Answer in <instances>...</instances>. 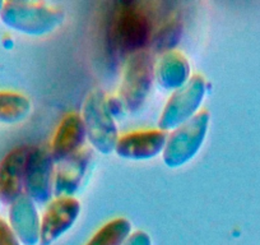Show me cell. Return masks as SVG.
Returning a JSON list of instances; mask_svg holds the SVG:
<instances>
[{
	"instance_id": "6da1fadb",
	"label": "cell",
	"mask_w": 260,
	"mask_h": 245,
	"mask_svg": "<svg viewBox=\"0 0 260 245\" xmlns=\"http://www.w3.org/2000/svg\"><path fill=\"white\" fill-rule=\"evenodd\" d=\"M165 2L115 3L106 22V44L114 59L147 50L159 22L172 12Z\"/></svg>"
},
{
	"instance_id": "7a4b0ae2",
	"label": "cell",
	"mask_w": 260,
	"mask_h": 245,
	"mask_svg": "<svg viewBox=\"0 0 260 245\" xmlns=\"http://www.w3.org/2000/svg\"><path fill=\"white\" fill-rule=\"evenodd\" d=\"M0 19L17 32L44 36L61 26L64 12L42 2H4Z\"/></svg>"
},
{
	"instance_id": "3957f363",
	"label": "cell",
	"mask_w": 260,
	"mask_h": 245,
	"mask_svg": "<svg viewBox=\"0 0 260 245\" xmlns=\"http://www.w3.org/2000/svg\"><path fill=\"white\" fill-rule=\"evenodd\" d=\"M81 116L92 147L102 155L112 154L119 141V133L104 91L93 89L87 95Z\"/></svg>"
},
{
	"instance_id": "277c9868",
	"label": "cell",
	"mask_w": 260,
	"mask_h": 245,
	"mask_svg": "<svg viewBox=\"0 0 260 245\" xmlns=\"http://www.w3.org/2000/svg\"><path fill=\"white\" fill-rule=\"evenodd\" d=\"M211 115L202 110L191 120L179 127L167 137L162 157L167 167L177 169L191 161L206 141Z\"/></svg>"
},
{
	"instance_id": "5b68a950",
	"label": "cell",
	"mask_w": 260,
	"mask_h": 245,
	"mask_svg": "<svg viewBox=\"0 0 260 245\" xmlns=\"http://www.w3.org/2000/svg\"><path fill=\"white\" fill-rule=\"evenodd\" d=\"M153 81L154 62L148 50L136 52L125 60L119 99L126 111L137 112L142 109L151 94Z\"/></svg>"
},
{
	"instance_id": "8992f818",
	"label": "cell",
	"mask_w": 260,
	"mask_h": 245,
	"mask_svg": "<svg viewBox=\"0 0 260 245\" xmlns=\"http://www.w3.org/2000/svg\"><path fill=\"white\" fill-rule=\"evenodd\" d=\"M206 94V79L199 74L192 76L185 86L171 95L158 120V128L169 132L184 126L198 114Z\"/></svg>"
},
{
	"instance_id": "52a82bcc",
	"label": "cell",
	"mask_w": 260,
	"mask_h": 245,
	"mask_svg": "<svg viewBox=\"0 0 260 245\" xmlns=\"http://www.w3.org/2000/svg\"><path fill=\"white\" fill-rule=\"evenodd\" d=\"M54 159L50 151L32 146L26 166L24 194L36 204H46L54 194Z\"/></svg>"
},
{
	"instance_id": "ba28073f",
	"label": "cell",
	"mask_w": 260,
	"mask_h": 245,
	"mask_svg": "<svg viewBox=\"0 0 260 245\" xmlns=\"http://www.w3.org/2000/svg\"><path fill=\"white\" fill-rule=\"evenodd\" d=\"M81 202L74 197H60L50 202L41 219L40 245H52L69 231L81 215Z\"/></svg>"
},
{
	"instance_id": "9c48e42d",
	"label": "cell",
	"mask_w": 260,
	"mask_h": 245,
	"mask_svg": "<svg viewBox=\"0 0 260 245\" xmlns=\"http://www.w3.org/2000/svg\"><path fill=\"white\" fill-rule=\"evenodd\" d=\"M32 146H19L9 151L0 161V199L11 206L24 193L26 166Z\"/></svg>"
},
{
	"instance_id": "30bf717a",
	"label": "cell",
	"mask_w": 260,
	"mask_h": 245,
	"mask_svg": "<svg viewBox=\"0 0 260 245\" xmlns=\"http://www.w3.org/2000/svg\"><path fill=\"white\" fill-rule=\"evenodd\" d=\"M166 142L167 134L161 129L137 131L119 137L115 152L125 160L144 161L162 154Z\"/></svg>"
},
{
	"instance_id": "8fae6325",
	"label": "cell",
	"mask_w": 260,
	"mask_h": 245,
	"mask_svg": "<svg viewBox=\"0 0 260 245\" xmlns=\"http://www.w3.org/2000/svg\"><path fill=\"white\" fill-rule=\"evenodd\" d=\"M92 160V152L84 148L60 162L54 176V194L56 198L73 197L79 191L88 175Z\"/></svg>"
},
{
	"instance_id": "7c38bea8",
	"label": "cell",
	"mask_w": 260,
	"mask_h": 245,
	"mask_svg": "<svg viewBox=\"0 0 260 245\" xmlns=\"http://www.w3.org/2000/svg\"><path fill=\"white\" fill-rule=\"evenodd\" d=\"M86 138V127L81 115L77 112L65 115L51 142L50 154L54 161L61 162L81 151Z\"/></svg>"
},
{
	"instance_id": "4fadbf2b",
	"label": "cell",
	"mask_w": 260,
	"mask_h": 245,
	"mask_svg": "<svg viewBox=\"0 0 260 245\" xmlns=\"http://www.w3.org/2000/svg\"><path fill=\"white\" fill-rule=\"evenodd\" d=\"M9 225L22 245H37L41 237V220L36 203L22 194L9 206Z\"/></svg>"
},
{
	"instance_id": "5bb4252c",
	"label": "cell",
	"mask_w": 260,
	"mask_h": 245,
	"mask_svg": "<svg viewBox=\"0 0 260 245\" xmlns=\"http://www.w3.org/2000/svg\"><path fill=\"white\" fill-rule=\"evenodd\" d=\"M190 78L189 62L181 52L170 50L154 63V81L165 91H177Z\"/></svg>"
},
{
	"instance_id": "9a60e30c",
	"label": "cell",
	"mask_w": 260,
	"mask_h": 245,
	"mask_svg": "<svg viewBox=\"0 0 260 245\" xmlns=\"http://www.w3.org/2000/svg\"><path fill=\"white\" fill-rule=\"evenodd\" d=\"M182 34V21L175 12H170L157 26L149 47L157 52H166L174 50Z\"/></svg>"
},
{
	"instance_id": "2e32d148",
	"label": "cell",
	"mask_w": 260,
	"mask_h": 245,
	"mask_svg": "<svg viewBox=\"0 0 260 245\" xmlns=\"http://www.w3.org/2000/svg\"><path fill=\"white\" fill-rule=\"evenodd\" d=\"M31 112V101L17 92L0 91V122L17 124Z\"/></svg>"
},
{
	"instance_id": "e0dca14e",
	"label": "cell",
	"mask_w": 260,
	"mask_h": 245,
	"mask_svg": "<svg viewBox=\"0 0 260 245\" xmlns=\"http://www.w3.org/2000/svg\"><path fill=\"white\" fill-rule=\"evenodd\" d=\"M132 235V222L125 217H116L106 222L84 245H124Z\"/></svg>"
},
{
	"instance_id": "ac0fdd59",
	"label": "cell",
	"mask_w": 260,
	"mask_h": 245,
	"mask_svg": "<svg viewBox=\"0 0 260 245\" xmlns=\"http://www.w3.org/2000/svg\"><path fill=\"white\" fill-rule=\"evenodd\" d=\"M0 245H22L11 225L3 219H0Z\"/></svg>"
},
{
	"instance_id": "d6986e66",
	"label": "cell",
	"mask_w": 260,
	"mask_h": 245,
	"mask_svg": "<svg viewBox=\"0 0 260 245\" xmlns=\"http://www.w3.org/2000/svg\"><path fill=\"white\" fill-rule=\"evenodd\" d=\"M124 245H152V240L149 235L144 231H136L130 235Z\"/></svg>"
},
{
	"instance_id": "ffe728a7",
	"label": "cell",
	"mask_w": 260,
	"mask_h": 245,
	"mask_svg": "<svg viewBox=\"0 0 260 245\" xmlns=\"http://www.w3.org/2000/svg\"><path fill=\"white\" fill-rule=\"evenodd\" d=\"M3 6H4V2H0V12H2V9H3Z\"/></svg>"
},
{
	"instance_id": "44dd1931",
	"label": "cell",
	"mask_w": 260,
	"mask_h": 245,
	"mask_svg": "<svg viewBox=\"0 0 260 245\" xmlns=\"http://www.w3.org/2000/svg\"><path fill=\"white\" fill-rule=\"evenodd\" d=\"M0 206H2V199H0Z\"/></svg>"
}]
</instances>
